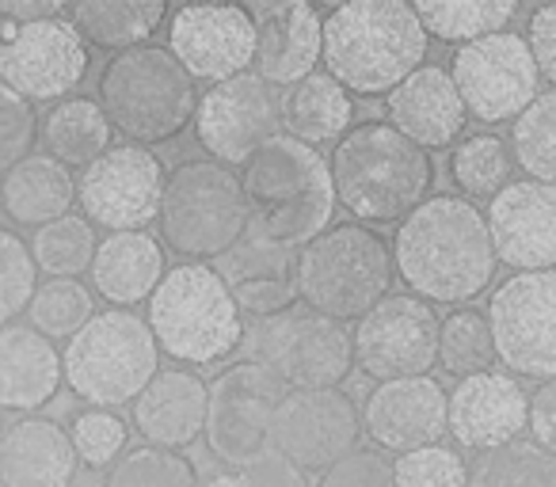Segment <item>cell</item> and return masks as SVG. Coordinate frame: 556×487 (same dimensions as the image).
<instances>
[{
    "label": "cell",
    "instance_id": "22",
    "mask_svg": "<svg viewBox=\"0 0 556 487\" xmlns=\"http://www.w3.org/2000/svg\"><path fill=\"white\" fill-rule=\"evenodd\" d=\"M526 426H530V396L510 373H472L450 393V434L469 453L510 446L522 438Z\"/></svg>",
    "mask_w": 556,
    "mask_h": 487
},
{
    "label": "cell",
    "instance_id": "33",
    "mask_svg": "<svg viewBox=\"0 0 556 487\" xmlns=\"http://www.w3.org/2000/svg\"><path fill=\"white\" fill-rule=\"evenodd\" d=\"M424 24L427 39H439L446 47H469L488 35L507 31V24L518 16V4L510 0H462V4H439V0H419L412 4Z\"/></svg>",
    "mask_w": 556,
    "mask_h": 487
},
{
    "label": "cell",
    "instance_id": "40",
    "mask_svg": "<svg viewBox=\"0 0 556 487\" xmlns=\"http://www.w3.org/2000/svg\"><path fill=\"white\" fill-rule=\"evenodd\" d=\"M103 487H199V472L176 449L138 446L111 464Z\"/></svg>",
    "mask_w": 556,
    "mask_h": 487
},
{
    "label": "cell",
    "instance_id": "42",
    "mask_svg": "<svg viewBox=\"0 0 556 487\" xmlns=\"http://www.w3.org/2000/svg\"><path fill=\"white\" fill-rule=\"evenodd\" d=\"M70 438H73V449H77L80 464H88V469H111V464L126 453L130 426H126L115 411L88 408V411H80V415H73Z\"/></svg>",
    "mask_w": 556,
    "mask_h": 487
},
{
    "label": "cell",
    "instance_id": "23",
    "mask_svg": "<svg viewBox=\"0 0 556 487\" xmlns=\"http://www.w3.org/2000/svg\"><path fill=\"white\" fill-rule=\"evenodd\" d=\"M325 62V16L313 4H275L255 16V77L294 88Z\"/></svg>",
    "mask_w": 556,
    "mask_h": 487
},
{
    "label": "cell",
    "instance_id": "38",
    "mask_svg": "<svg viewBox=\"0 0 556 487\" xmlns=\"http://www.w3.org/2000/svg\"><path fill=\"white\" fill-rule=\"evenodd\" d=\"M439 366L457 381L472 373H488L495 366V343L488 312L454 309L439 328Z\"/></svg>",
    "mask_w": 556,
    "mask_h": 487
},
{
    "label": "cell",
    "instance_id": "49",
    "mask_svg": "<svg viewBox=\"0 0 556 487\" xmlns=\"http://www.w3.org/2000/svg\"><path fill=\"white\" fill-rule=\"evenodd\" d=\"M530 434L545 453L556 457V377L541 381L538 393H530Z\"/></svg>",
    "mask_w": 556,
    "mask_h": 487
},
{
    "label": "cell",
    "instance_id": "19",
    "mask_svg": "<svg viewBox=\"0 0 556 487\" xmlns=\"http://www.w3.org/2000/svg\"><path fill=\"white\" fill-rule=\"evenodd\" d=\"M168 54L191 80L222 85L255 62V12L240 4H187L168 20Z\"/></svg>",
    "mask_w": 556,
    "mask_h": 487
},
{
    "label": "cell",
    "instance_id": "52",
    "mask_svg": "<svg viewBox=\"0 0 556 487\" xmlns=\"http://www.w3.org/2000/svg\"><path fill=\"white\" fill-rule=\"evenodd\" d=\"M199 487H252V484L244 479V472H217V476H210Z\"/></svg>",
    "mask_w": 556,
    "mask_h": 487
},
{
    "label": "cell",
    "instance_id": "11",
    "mask_svg": "<svg viewBox=\"0 0 556 487\" xmlns=\"http://www.w3.org/2000/svg\"><path fill=\"white\" fill-rule=\"evenodd\" d=\"M488 324L495 362L507 366L510 377H556V271L510 274L495 286Z\"/></svg>",
    "mask_w": 556,
    "mask_h": 487
},
{
    "label": "cell",
    "instance_id": "12",
    "mask_svg": "<svg viewBox=\"0 0 556 487\" xmlns=\"http://www.w3.org/2000/svg\"><path fill=\"white\" fill-rule=\"evenodd\" d=\"M450 80L477 123H515L538 100L541 73L522 35L500 31L450 57Z\"/></svg>",
    "mask_w": 556,
    "mask_h": 487
},
{
    "label": "cell",
    "instance_id": "27",
    "mask_svg": "<svg viewBox=\"0 0 556 487\" xmlns=\"http://www.w3.org/2000/svg\"><path fill=\"white\" fill-rule=\"evenodd\" d=\"M80 469V457L65 426L50 419H20L4 434V461L0 484L4 487H70Z\"/></svg>",
    "mask_w": 556,
    "mask_h": 487
},
{
    "label": "cell",
    "instance_id": "14",
    "mask_svg": "<svg viewBox=\"0 0 556 487\" xmlns=\"http://www.w3.org/2000/svg\"><path fill=\"white\" fill-rule=\"evenodd\" d=\"M282 396H287V388L263 366L248 362V358L240 366H229L210 385L206 431H202L210 453L240 472L252 461H260L270 449V423H275Z\"/></svg>",
    "mask_w": 556,
    "mask_h": 487
},
{
    "label": "cell",
    "instance_id": "2",
    "mask_svg": "<svg viewBox=\"0 0 556 487\" xmlns=\"http://www.w3.org/2000/svg\"><path fill=\"white\" fill-rule=\"evenodd\" d=\"M427 57V31L401 0H351L325 16L328 77L355 95H389Z\"/></svg>",
    "mask_w": 556,
    "mask_h": 487
},
{
    "label": "cell",
    "instance_id": "37",
    "mask_svg": "<svg viewBox=\"0 0 556 487\" xmlns=\"http://www.w3.org/2000/svg\"><path fill=\"white\" fill-rule=\"evenodd\" d=\"M510 156L533 183L556 187V92H545L510 123Z\"/></svg>",
    "mask_w": 556,
    "mask_h": 487
},
{
    "label": "cell",
    "instance_id": "21",
    "mask_svg": "<svg viewBox=\"0 0 556 487\" xmlns=\"http://www.w3.org/2000/svg\"><path fill=\"white\" fill-rule=\"evenodd\" d=\"M363 431L381 453H416L450 434V393L434 377L386 381L363 408Z\"/></svg>",
    "mask_w": 556,
    "mask_h": 487
},
{
    "label": "cell",
    "instance_id": "45",
    "mask_svg": "<svg viewBox=\"0 0 556 487\" xmlns=\"http://www.w3.org/2000/svg\"><path fill=\"white\" fill-rule=\"evenodd\" d=\"M35 133H39L35 107L0 80V176H4L12 164L24 161V156H31Z\"/></svg>",
    "mask_w": 556,
    "mask_h": 487
},
{
    "label": "cell",
    "instance_id": "47",
    "mask_svg": "<svg viewBox=\"0 0 556 487\" xmlns=\"http://www.w3.org/2000/svg\"><path fill=\"white\" fill-rule=\"evenodd\" d=\"M232 290V302H237L240 312H248L252 320H270L278 317V312L294 309V305H302V297H298V279L290 274V279H255V282H237Z\"/></svg>",
    "mask_w": 556,
    "mask_h": 487
},
{
    "label": "cell",
    "instance_id": "24",
    "mask_svg": "<svg viewBox=\"0 0 556 487\" xmlns=\"http://www.w3.org/2000/svg\"><path fill=\"white\" fill-rule=\"evenodd\" d=\"M386 115L393 130L427 153L454 145L465 130V103L442 65H419L404 85H396L386 95Z\"/></svg>",
    "mask_w": 556,
    "mask_h": 487
},
{
    "label": "cell",
    "instance_id": "30",
    "mask_svg": "<svg viewBox=\"0 0 556 487\" xmlns=\"http://www.w3.org/2000/svg\"><path fill=\"white\" fill-rule=\"evenodd\" d=\"M351 123H355V100L328 73H313L282 92V126L302 145H340Z\"/></svg>",
    "mask_w": 556,
    "mask_h": 487
},
{
    "label": "cell",
    "instance_id": "26",
    "mask_svg": "<svg viewBox=\"0 0 556 487\" xmlns=\"http://www.w3.org/2000/svg\"><path fill=\"white\" fill-rule=\"evenodd\" d=\"M62 381V355L47 335L31 324L0 328V411L31 415L54 400Z\"/></svg>",
    "mask_w": 556,
    "mask_h": 487
},
{
    "label": "cell",
    "instance_id": "7",
    "mask_svg": "<svg viewBox=\"0 0 556 487\" xmlns=\"http://www.w3.org/2000/svg\"><path fill=\"white\" fill-rule=\"evenodd\" d=\"M146 324L156 350L184 366H210L244 343V312L232 290L206 264H179L161 279L146 305Z\"/></svg>",
    "mask_w": 556,
    "mask_h": 487
},
{
    "label": "cell",
    "instance_id": "48",
    "mask_svg": "<svg viewBox=\"0 0 556 487\" xmlns=\"http://www.w3.org/2000/svg\"><path fill=\"white\" fill-rule=\"evenodd\" d=\"M526 47H530L533 62H538L541 80L556 88V4L530 12V27H526Z\"/></svg>",
    "mask_w": 556,
    "mask_h": 487
},
{
    "label": "cell",
    "instance_id": "8",
    "mask_svg": "<svg viewBox=\"0 0 556 487\" xmlns=\"http://www.w3.org/2000/svg\"><path fill=\"white\" fill-rule=\"evenodd\" d=\"M96 92L111 130L141 149L179 138L187 123H194V107H199L194 80L168 54V47H153V42L111 57Z\"/></svg>",
    "mask_w": 556,
    "mask_h": 487
},
{
    "label": "cell",
    "instance_id": "32",
    "mask_svg": "<svg viewBox=\"0 0 556 487\" xmlns=\"http://www.w3.org/2000/svg\"><path fill=\"white\" fill-rule=\"evenodd\" d=\"M39 138L47 145V156H54L65 168H80L96 164L111 149V123L103 115L100 100H85V95H70V100L54 103L47 118H39Z\"/></svg>",
    "mask_w": 556,
    "mask_h": 487
},
{
    "label": "cell",
    "instance_id": "51",
    "mask_svg": "<svg viewBox=\"0 0 556 487\" xmlns=\"http://www.w3.org/2000/svg\"><path fill=\"white\" fill-rule=\"evenodd\" d=\"M58 16H65V4H54V0H4L0 4V20H9L16 27L42 24V20H58Z\"/></svg>",
    "mask_w": 556,
    "mask_h": 487
},
{
    "label": "cell",
    "instance_id": "6",
    "mask_svg": "<svg viewBox=\"0 0 556 487\" xmlns=\"http://www.w3.org/2000/svg\"><path fill=\"white\" fill-rule=\"evenodd\" d=\"M294 279L305 309L340 324L363 320L374 305L389 297L396 279L393 248L370 225H332L305 248H298Z\"/></svg>",
    "mask_w": 556,
    "mask_h": 487
},
{
    "label": "cell",
    "instance_id": "15",
    "mask_svg": "<svg viewBox=\"0 0 556 487\" xmlns=\"http://www.w3.org/2000/svg\"><path fill=\"white\" fill-rule=\"evenodd\" d=\"M168 171L141 145H115L77 179V202L92 229L146 232L161 217Z\"/></svg>",
    "mask_w": 556,
    "mask_h": 487
},
{
    "label": "cell",
    "instance_id": "41",
    "mask_svg": "<svg viewBox=\"0 0 556 487\" xmlns=\"http://www.w3.org/2000/svg\"><path fill=\"white\" fill-rule=\"evenodd\" d=\"M35 271L39 267H35L31 244L20 240L16 232L0 229V328H9L27 312L35 290H39Z\"/></svg>",
    "mask_w": 556,
    "mask_h": 487
},
{
    "label": "cell",
    "instance_id": "18",
    "mask_svg": "<svg viewBox=\"0 0 556 487\" xmlns=\"http://www.w3.org/2000/svg\"><path fill=\"white\" fill-rule=\"evenodd\" d=\"M363 415L340 388L287 393L270 423V446L305 476L328 472L340 457L358 449Z\"/></svg>",
    "mask_w": 556,
    "mask_h": 487
},
{
    "label": "cell",
    "instance_id": "35",
    "mask_svg": "<svg viewBox=\"0 0 556 487\" xmlns=\"http://www.w3.org/2000/svg\"><path fill=\"white\" fill-rule=\"evenodd\" d=\"M100 240H96V229L77 214H65L58 221L35 229L31 240V256L35 267L50 279H77V274L92 271V259Z\"/></svg>",
    "mask_w": 556,
    "mask_h": 487
},
{
    "label": "cell",
    "instance_id": "29",
    "mask_svg": "<svg viewBox=\"0 0 556 487\" xmlns=\"http://www.w3.org/2000/svg\"><path fill=\"white\" fill-rule=\"evenodd\" d=\"M73 202H77V179L47 153L24 156L0 176V206L12 221L27 225V229H42V225L65 217Z\"/></svg>",
    "mask_w": 556,
    "mask_h": 487
},
{
    "label": "cell",
    "instance_id": "31",
    "mask_svg": "<svg viewBox=\"0 0 556 487\" xmlns=\"http://www.w3.org/2000/svg\"><path fill=\"white\" fill-rule=\"evenodd\" d=\"M161 0H80L65 9L73 31L85 39V47L126 54L134 47H149L164 20Z\"/></svg>",
    "mask_w": 556,
    "mask_h": 487
},
{
    "label": "cell",
    "instance_id": "3",
    "mask_svg": "<svg viewBox=\"0 0 556 487\" xmlns=\"http://www.w3.org/2000/svg\"><path fill=\"white\" fill-rule=\"evenodd\" d=\"M240 187L255 214L248 236L270 240L278 248L294 252L332 229L336 187L328 161L290 133H278L260 153L248 156Z\"/></svg>",
    "mask_w": 556,
    "mask_h": 487
},
{
    "label": "cell",
    "instance_id": "34",
    "mask_svg": "<svg viewBox=\"0 0 556 487\" xmlns=\"http://www.w3.org/2000/svg\"><path fill=\"white\" fill-rule=\"evenodd\" d=\"M510 168H515L510 145L495 133H469L450 153V176L469 202L495 198L510 183Z\"/></svg>",
    "mask_w": 556,
    "mask_h": 487
},
{
    "label": "cell",
    "instance_id": "46",
    "mask_svg": "<svg viewBox=\"0 0 556 487\" xmlns=\"http://www.w3.org/2000/svg\"><path fill=\"white\" fill-rule=\"evenodd\" d=\"M317 487H396L393 461L381 449L358 446L348 457H340L328 472H320Z\"/></svg>",
    "mask_w": 556,
    "mask_h": 487
},
{
    "label": "cell",
    "instance_id": "17",
    "mask_svg": "<svg viewBox=\"0 0 556 487\" xmlns=\"http://www.w3.org/2000/svg\"><path fill=\"white\" fill-rule=\"evenodd\" d=\"M278 126H282V100L255 73L210 85L194 107V138L210 153V161L225 168L232 164L244 168L248 156L278 138Z\"/></svg>",
    "mask_w": 556,
    "mask_h": 487
},
{
    "label": "cell",
    "instance_id": "44",
    "mask_svg": "<svg viewBox=\"0 0 556 487\" xmlns=\"http://www.w3.org/2000/svg\"><path fill=\"white\" fill-rule=\"evenodd\" d=\"M396 487H469V464L450 446H427L393 461Z\"/></svg>",
    "mask_w": 556,
    "mask_h": 487
},
{
    "label": "cell",
    "instance_id": "16",
    "mask_svg": "<svg viewBox=\"0 0 556 487\" xmlns=\"http://www.w3.org/2000/svg\"><path fill=\"white\" fill-rule=\"evenodd\" d=\"M88 73V47L65 16L16 27L0 20V80L27 103L70 100Z\"/></svg>",
    "mask_w": 556,
    "mask_h": 487
},
{
    "label": "cell",
    "instance_id": "25",
    "mask_svg": "<svg viewBox=\"0 0 556 487\" xmlns=\"http://www.w3.org/2000/svg\"><path fill=\"white\" fill-rule=\"evenodd\" d=\"M210 385L194 370H161L134 400V426L146 446L187 449L206 431Z\"/></svg>",
    "mask_w": 556,
    "mask_h": 487
},
{
    "label": "cell",
    "instance_id": "53",
    "mask_svg": "<svg viewBox=\"0 0 556 487\" xmlns=\"http://www.w3.org/2000/svg\"><path fill=\"white\" fill-rule=\"evenodd\" d=\"M0 461H4V431H0Z\"/></svg>",
    "mask_w": 556,
    "mask_h": 487
},
{
    "label": "cell",
    "instance_id": "43",
    "mask_svg": "<svg viewBox=\"0 0 556 487\" xmlns=\"http://www.w3.org/2000/svg\"><path fill=\"white\" fill-rule=\"evenodd\" d=\"M294 264H298V252L278 248L270 240L248 236L244 244H237L217 264V274L225 279V286H237V282H255V279H290Z\"/></svg>",
    "mask_w": 556,
    "mask_h": 487
},
{
    "label": "cell",
    "instance_id": "5",
    "mask_svg": "<svg viewBox=\"0 0 556 487\" xmlns=\"http://www.w3.org/2000/svg\"><path fill=\"white\" fill-rule=\"evenodd\" d=\"M252 202L240 176L217 161H184L168 171L161 198V244L184 264H222L252 232Z\"/></svg>",
    "mask_w": 556,
    "mask_h": 487
},
{
    "label": "cell",
    "instance_id": "13",
    "mask_svg": "<svg viewBox=\"0 0 556 487\" xmlns=\"http://www.w3.org/2000/svg\"><path fill=\"white\" fill-rule=\"evenodd\" d=\"M439 328L442 320L427 302L412 294H389L351 332L355 366L378 385L431 377V366H439Z\"/></svg>",
    "mask_w": 556,
    "mask_h": 487
},
{
    "label": "cell",
    "instance_id": "9",
    "mask_svg": "<svg viewBox=\"0 0 556 487\" xmlns=\"http://www.w3.org/2000/svg\"><path fill=\"white\" fill-rule=\"evenodd\" d=\"M161 366V350L146 317L130 309L96 312L70 339L62 355L65 385L73 396L103 411L134 403L149 388Z\"/></svg>",
    "mask_w": 556,
    "mask_h": 487
},
{
    "label": "cell",
    "instance_id": "1",
    "mask_svg": "<svg viewBox=\"0 0 556 487\" xmlns=\"http://www.w3.org/2000/svg\"><path fill=\"white\" fill-rule=\"evenodd\" d=\"M393 267L412 297L465 305L492 286L495 248L484 209L462 194L419 202L393 236Z\"/></svg>",
    "mask_w": 556,
    "mask_h": 487
},
{
    "label": "cell",
    "instance_id": "20",
    "mask_svg": "<svg viewBox=\"0 0 556 487\" xmlns=\"http://www.w3.org/2000/svg\"><path fill=\"white\" fill-rule=\"evenodd\" d=\"M495 264L515 274L556 271V187L518 179L507 183L488 206Z\"/></svg>",
    "mask_w": 556,
    "mask_h": 487
},
{
    "label": "cell",
    "instance_id": "28",
    "mask_svg": "<svg viewBox=\"0 0 556 487\" xmlns=\"http://www.w3.org/2000/svg\"><path fill=\"white\" fill-rule=\"evenodd\" d=\"M164 252L149 232H111L92 259V286L103 302L130 309L156 294L164 279Z\"/></svg>",
    "mask_w": 556,
    "mask_h": 487
},
{
    "label": "cell",
    "instance_id": "4",
    "mask_svg": "<svg viewBox=\"0 0 556 487\" xmlns=\"http://www.w3.org/2000/svg\"><path fill=\"white\" fill-rule=\"evenodd\" d=\"M328 171L336 202L355 214L358 225L404 221L419 202H427L434 183L431 153L389 123H363L348 130L328 161Z\"/></svg>",
    "mask_w": 556,
    "mask_h": 487
},
{
    "label": "cell",
    "instance_id": "50",
    "mask_svg": "<svg viewBox=\"0 0 556 487\" xmlns=\"http://www.w3.org/2000/svg\"><path fill=\"white\" fill-rule=\"evenodd\" d=\"M244 479L252 487H305V472L294 469V464H290L287 457L278 453L275 446H270L267 453L260 457V461L248 464Z\"/></svg>",
    "mask_w": 556,
    "mask_h": 487
},
{
    "label": "cell",
    "instance_id": "36",
    "mask_svg": "<svg viewBox=\"0 0 556 487\" xmlns=\"http://www.w3.org/2000/svg\"><path fill=\"white\" fill-rule=\"evenodd\" d=\"M469 487H556V457L538 441H510L469 464Z\"/></svg>",
    "mask_w": 556,
    "mask_h": 487
},
{
    "label": "cell",
    "instance_id": "10",
    "mask_svg": "<svg viewBox=\"0 0 556 487\" xmlns=\"http://www.w3.org/2000/svg\"><path fill=\"white\" fill-rule=\"evenodd\" d=\"M248 362L263 366L287 393L340 388L355 370L351 332L340 320L294 305L270 320H255L248 332Z\"/></svg>",
    "mask_w": 556,
    "mask_h": 487
},
{
    "label": "cell",
    "instance_id": "39",
    "mask_svg": "<svg viewBox=\"0 0 556 487\" xmlns=\"http://www.w3.org/2000/svg\"><path fill=\"white\" fill-rule=\"evenodd\" d=\"M96 317V297L85 282L77 279H50L35 290L27 305V320L39 335L54 339H73L88 320Z\"/></svg>",
    "mask_w": 556,
    "mask_h": 487
}]
</instances>
